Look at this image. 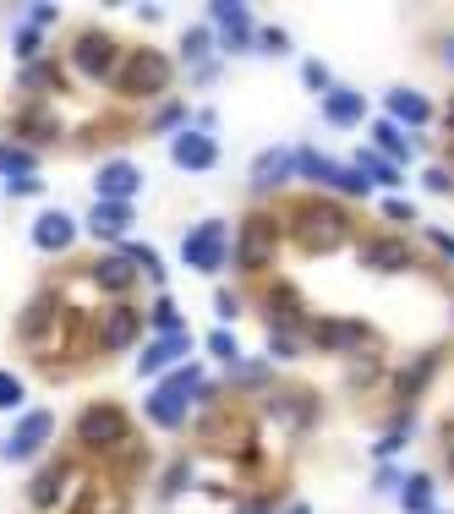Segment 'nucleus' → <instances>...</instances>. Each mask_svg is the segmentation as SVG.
<instances>
[{
    "label": "nucleus",
    "instance_id": "f8f14e48",
    "mask_svg": "<svg viewBox=\"0 0 454 514\" xmlns=\"http://www.w3.org/2000/svg\"><path fill=\"white\" fill-rule=\"evenodd\" d=\"M170 159H176L181 170H214L219 148H214V137H208V132H181L176 148H170Z\"/></svg>",
    "mask_w": 454,
    "mask_h": 514
},
{
    "label": "nucleus",
    "instance_id": "423d86ee",
    "mask_svg": "<svg viewBox=\"0 0 454 514\" xmlns=\"http://www.w3.org/2000/svg\"><path fill=\"white\" fill-rule=\"evenodd\" d=\"M126 432V416L115 411V405H88L83 422H77V438L88 443V449H110V443H121Z\"/></svg>",
    "mask_w": 454,
    "mask_h": 514
},
{
    "label": "nucleus",
    "instance_id": "a211bd4d",
    "mask_svg": "<svg viewBox=\"0 0 454 514\" xmlns=\"http://www.w3.org/2000/svg\"><path fill=\"white\" fill-rule=\"evenodd\" d=\"M389 110H394V121H411V126H422L427 115H433V104H427L416 88H394V93H389Z\"/></svg>",
    "mask_w": 454,
    "mask_h": 514
},
{
    "label": "nucleus",
    "instance_id": "c85d7f7f",
    "mask_svg": "<svg viewBox=\"0 0 454 514\" xmlns=\"http://www.w3.org/2000/svg\"><path fill=\"white\" fill-rule=\"evenodd\" d=\"M362 170L372 175V181H383V186H394V181H400V175H394V165H383L378 154H362Z\"/></svg>",
    "mask_w": 454,
    "mask_h": 514
},
{
    "label": "nucleus",
    "instance_id": "ea45409f",
    "mask_svg": "<svg viewBox=\"0 0 454 514\" xmlns=\"http://www.w3.org/2000/svg\"><path fill=\"white\" fill-rule=\"evenodd\" d=\"M11 192H17V197H33V192H39V181H33V175H22V181H11Z\"/></svg>",
    "mask_w": 454,
    "mask_h": 514
},
{
    "label": "nucleus",
    "instance_id": "cd10ccee",
    "mask_svg": "<svg viewBox=\"0 0 454 514\" xmlns=\"http://www.w3.org/2000/svg\"><path fill=\"white\" fill-rule=\"evenodd\" d=\"M154 329L165 334V340H170V334H181V318H176V307H170V301H159V307H154Z\"/></svg>",
    "mask_w": 454,
    "mask_h": 514
},
{
    "label": "nucleus",
    "instance_id": "4468645a",
    "mask_svg": "<svg viewBox=\"0 0 454 514\" xmlns=\"http://www.w3.org/2000/svg\"><path fill=\"white\" fill-rule=\"evenodd\" d=\"M362 93H351V88H329L323 93V121L329 126H356L362 121Z\"/></svg>",
    "mask_w": 454,
    "mask_h": 514
},
{
    "label": "nucleus",
    "instance_id": "c9c22d12",
    "mask_svg": "<svg viewBox=\"0 0 454 514\" xmlns=\"http://www.w3.org/2000/svg\"><path fill=\"white\" fill-rule=\"evenodd\" d=\"M33 50H39V33H33V28H17V55H33Z\"/></svg>",
    "mask_w": 454,
    "mask_h": 514
},
{
    "label": "nucleus",
    "instance_id": "0eeeda50",
    "mask_svg": "<svg viewBox=\"0 0 454 514\" xmlns=\"http://www.w3.org/2000/svg\"><path fill=\"white\" fill-rule=\"evenodd\" d=\"M50 432H55V416L50 411H28L17 422V432L6 438V460H28V454H39L44 443H50Z\"/></svg>",
    "mask_w": 454,
    "mask_h": 514
},
{
    "label": "nucleus",
    "instance_id": "1a4fd4ad",
    "mask_svg": "<svg viewBox=\"0 0 454 514\" xmlns=\"http://www.w3.org/2000/svg\"><path fill=\"white\" fill-rule=\"evenodd\" d=\"M72 61L83 66L88 77H110V61H115V39H110V33H99V28H93V33H83V39L72 44Z\"/></svg>",
    "mask_w": 454,
    "mask_h": 514
},
{
    "label": "nucleus",
    "instance_id": "473e14b6",
    "mask_svg": "<svg viewBox=\"0 0 454 514\" xmlns=\"http://www.w3.org/2000/svg\"><path fill=\"white\" fill-rule=\"evenodd\" d=\"M181 50H186V55H192V61H197V55L208 50V33H203V28H192V33H186V39H181Z\"/></svg>",
    "mask_w": 454,
    "mask_h": 514
},
{
    "label": "nucleus",
    "instance_id": "aec40b11",
    "mask_svg": "<svg viewBox=\"0 0 454 514\" xmlns=\"http://www.w3.org/2000/svg\"><path fill=\"white\" fill-rule=\"evenodd\" d=\"M362 340H367V329H362V323H351V318H340V323H318V345L345 350V345H362Z\"/></svg>",
    "mask_w": 454,
    "mask_h": 514
},
{
    "label": "nucleus",
    "instance_id": "79ce46f5",
    "mask_svg": "<svg viewBox=\"0 0 454 514\" xmlns=\"http://www.w3.org/2000/svg\"><path fill=\"white\" fill-rule=\"evenodd\" d=\"M236 514H269V498H247V504H241Z\"/></svg>",
    "mask_w": 454,
    "mask_h": 514
},
{
    "label": "nucleus",
    "instance_id": "4c0bfd02",
    "mask_svg": "<svg viewBox=\"0 0 454 514\" xmlns=\"http://www.w3.org/2000/svg\"><path fill=\"white\" fill-rule=\"evenodd\" d=\"M28 17H33V28H50V22H55V17H61V11H55V6H33V11H28Z\"/></svg>",
    "mask_w": 454,
    "mask_h": 514
},
{
    "label": "nucleus",
    "instance_id": "f03ea898",
    "mask_svg": "<svg viewBox=\"0 0 454 514\" xmlns=\"http://www.w3.org/2000/svg\"><path fill=\"white\" fill-rule=\"evenodd\" d=\"M197 367H181L170 383H159L154 394H148V422H159V427H170L176 432L186 422V400H192V389H197Z\"/></svg>",
    "mask_w": 454,
    "mask_h": 514
},
{
    "label": "nucleus",
    "instance_id": "2f4dec72",
    "mask_svg": "<svg viewBox=\"0 0 454 514\" xmlns=\"http://www.w3.org/2000/svg\"><path fill=\"white\" fill-rule=\"evenodd\" d=\"M181 115H186V104H165V110L154 115V132H170V126H181Z\"/></svg>",
    "mask_w": 454,
    "mask_h": 514
},
{
    "label": "nucleus",
    "instance_id": "f704fd0d",
    "mask_svg": "<svg viewBox=\"0 0 454 514\" xmlns=\"http://www.w3.org/2000/svg\"><path fill=\"white\" fill-rule=\"evenodd\" d=\"M263 378H269V372H263L258 361H247V367L236 361V383H263Z\"/></svg>",
    "mask_w": 454,
    "mask_h": 514
},
{
    "label": "nucleus",
    "instance_id": "bb28decb",
    "mask_svg": "<svg viewBox=\"0 0 454 514\" xmlns=\"http://www.w3.org/2000/svg\"><path fill=\"white\" fill-rule=\"evenodd\" d=\"M0 170H11L22 181V175H33V154L28 148H0Z\"/></svg>",
    "mask_w": 454,
    "mask_h": 514
},
{
    "label": "nucleus",
    "instance_id": "39448f33",
    "mask_svg": "<svg viewBox=\"0 0 454 514\" xmlns=\"http://www.w3.org/2000/svg\"><path fill=\"white\" fill-rule=\"evenodd\" d=\"M274 252H279V225L269 214H252L247 225H241V241H236L241 268H269Z\"/></svg>",
    "mask_w": 454,
    "mask_h": 514
},
{
    "label": "nucleus",
    "instance_id": "a19ab883",
    "mask_svg": "<svg viewBox=\"0 0 454 514\" xmlns=\"http://www.w3.org/2000/svg\"><path fill=\"white\" fill-rule=\"evenodd\" d=\"M285 44H290L285 33H263V50H269V55H279V50H285Z\"/></svg>",
    "mask_w": 454,
    "mask_h": 514
},
{
    "label": "nucleus",
    "instance_id": "a878e982",
    "mask_svg": "<svg viewBox=\"0 0 454 514\" xmlns=\"http://www.w3.org/2000/svg\"><path fill=\"white\" fill-rule=\"evenodd\" d=\"M126 257H132V268H143L154 285L165 279V263H159V252H148V247H126Z\"/></svg>",
    "mask_w": 454,
    "mask_h": 514
},
{
    "label": "nucleus",
    "instance_id": "e433bc0d",
    "mask_svg": "<svg viewBox=\"0 0 454 514\" xmlns=\"http://www.w3.org/2000/svg\"><path fill=\"white\" fill-rule=\"evenodd\" d=\"M427 186H433V192H454V175L449 170H427Z\"/></svg>",
    "mask_w": 454,
    "mask_h": 514
},
{
    "label": "nucleus",
    "instance_id": "72a5a7b5",
    "mask_svg": "<svg viewBox=\"0 0 454 514\" xmlns=\"http://www.w3.org/2000/svg\"><path fill=\"white\" fill-rule=\"evenodd\" d=\"M208 350H214L219 361H236V340H230V334H214V340H208Z\"/></svg>",
    "mask_w": 454,
    "mask_h": 514
},
{
    "label": "nucleus",
    "instance_id": "5701e85b",
    "mask_svg": "<svg viewBox=\"0 0 454 514\" xmlns=\"http://www.w3.org/2000/svg\"><path fill=\"white\" fill-rule=\"evenodd\" d=\"M367 263L372 268H405V263H411V252H405L400 241H378V247H367Z\"/></svg>",
    "mask_w": 454,
    "mask_h": 514
},
{
    "label": "nucleus",
    "instance_id": "37998d69",
    "mask_svg": "<svg viewBox=\"0 0 454 514\" xmlns=\"http://www.w3.org/2000/svg\"><path fill=\"white\" fill-rule=\"evenodd\" d=\"M444 66H454V39H444Z\"/></svg>",
    "mask_w": 454,
    "mask_h": 514
},
{
    "label": "nucleus",
    "instance_id": "b1692460",
    "mask_svg": "<svg viewBox=\"0 0 454 514\" xmlns=\"http://www.w3.org/2000/svg\"><path fill=\"white\" fill-rule=\"evenodd\" d=\"M427 378H433V356H422V361H411V367H405L400 372V383H394V389H400V394H416V389H422V383Z\"/></svg>",
    "mask_w": 454,
    "mask_h": 514
},
{
    "label": "nucleus",
    "instance_id": "ddd939ff",
    "mask_svg": "<svg viewBox=\"0 0 454 514\" xmlns=\"http://www.w3.org/2000/svg\"><path fill=\"white\" fill-rule=\"evenodd\" d=\"M290 175H296V154H285V148H269V154L252 165V186H258V192H279Z\"/></svg>",
    "mask_w": 454,
    "mask_h": 514
},
{
    "label": "nucleus",
    "instance_id": "9d476101",
    "mask_svg": "<svg viewBox=\"0 0 454 514\" xmlns=\"http://www.w3.org/2000/svg\"><path fill=\"white\" fill-rule=\"evenodd\" d=\"M137 186H143L137 165H126V159H110V165L99 170V203H132Z\"/></svg>",
    "mask_w": 454,
    "mask_h": 514
},
{
    "label": "nucleus",
    "instance_id": "6ab92c4d",
    "mask_svg": "<svg viewBox=\"0 0 454 514\" xmlns=\"http://www.w3.org/2000/svg\"><path fill=\"white\" fill-rule=\"evenodd\" d=\"M214 22L225 28V50L247 44V6H214Z\"/></svg>",
    "mask_w": 454,
    "mask_h": 514
},
{
    "label": "nucleus",
    "instance_id": "4be33fe9",
    "mask_svg": "<svg viewBox=\"0 0 454 514\" xmlns=\"http://www.w3.org/2000/svg\"><path fill=\"white\" fill-rule=\"evenodd\" d=\"M400 509L405 514H433V482H427V476H411V482H405Z\"/></svg>",
    "mask_w": 454,
    "mask_h": 514
},
{
    "label": "nucleus",
    "instance_id": "c756f323",
    "mask_svg": "<svg viewBox=\"0 0 454 514\" xmlns=\"http://www.w3.org/2000/svg\"><path fill=\"white\" fill-rule=\"evenodd\" d=\"M17 400H22V383L11 378V372H0V411H11Z\"/></svg>",
    "mask_w": 454,
    "mask_h": 514
},
{
    "label": "nucleus",
    "instance_id": "7c9ffc66",
    "mask_svg": "<svg viewBox=\"0 0 454 514\" xmlns=\"http://www.w3.org/2000/svg\"><path fill=\"white\" fill-rule=\"evenodd\" d=\"M378 143H383V148H389V154H394V159H405V154H411V148H405V137H400V132H394V126H378Z\"/></svg>",
    "mask_w": 454,
    "mask_h": 514
},
{
    "label": "nucleus",
    "instance_id": "393cba45",
    "mask_svg": "<svg viewBox=\"0 0 454 514\" xmlns=\"http://www.w3.org/2000/svg\"><path fill=\"white\" fill-rule=\"evenodd\" d=\"M61 482H66L61 471H44L39 482H33V504H39V509H50V504H55V493H61Z\"/></svg>",
    "mask_w": 454,
    "mask_h": 514
},
{
    "label": "nucleus",
    "instance_id": "58836bf2",
    "mask_svg": "<svg viewBox=\"0 0 454 514\" xmlns=\"http://www.w3.org/2000/svg\"><path fill=\"white\" fill-rule=\"evenodd\" d=\"M301 77H307V88H329V72H323V66H307Z\"/></svg>",
    "mask_w": 454,
    "mask_h": 514
},
{
    "label": "nucleus",
    "instance_id": "7ed1b4c3",
    "mask_svg": "<svg viewBox=\"0 0 454 514\" xmlns=\"http://www.w3.org/2000/svg\"><path fill=\"white\" fill-rule=\"evenodd\" d=\"M290 236H301L307 247H340L345 241V214L329 203H301L290 219Z\"/></svg>",
    "mask_w": 454,
    "mask_h": 514
},
{
    "label": "nucleus",
    "instance_id": "9b49d317",
    "mask_svg": "<svg viewBox=\"0 0 454 514\" xmlns=\"http://www.w3.org/2000/svg\"><path fill=\"white\" fill-rule=\"evenodd\" d=\"M77 241V225L72 214H61V208H50V214H39V225H33V247L39 252H66Z\"/></svg>",
    "mask_w": 454,
    "mask_h": 514
},
{
    "label": "nucleus",
    "instance_id": "f3484780",
    "mask_svg": "<svg viewBox=\"0 0 454 514\" xmlns=\"http://www.w3.org/2000/svg\"><path fill=\"white\" fill-rule=\"evenodd\" d=\"M126 225H132V203H99L88 214V230H93V236H104V241L121 236Z\"/></svg>",
    "mask_w": 454,
    "mask_h": 514
},
{
    "label": "nucleus",
    "instance_id": "dca6fc26",
    "mask_svg": "<svg viewBox=\"0 0 454 514\" xmlns=\"http://www.w3.org/2000/svg\"><path fill=\"white\" fill-rule=\"evenodd\" d=\"M186 345H192L186 334H170V340L148 345V350H143V361H137V372H143V378H154V372H165L170 361H181V356H186Z\"/></svg>",
    "mask_w": 454,
    "mask_h": 514
},
{
    "label": "nucleus",
    "instance_id": "6e6552de",
    "mask_svg": "<svg viewBox=\"0 0 454 514\" xmlns=\"http://www.w3.org/2000/svg\"><path fill=\"white\" fill-rule=\"evenodd\" d=\"M296 170H307L312 181H329V186H340V192H351V197H362V192H367V175H351V170L329 165V159H318L312 148H301V154H296Z\"/></svg>",
    "mask_w": 454,
    "mask_h": 514
},
{
    "label": "nucleus",
    "instance_id": "412c9836",
    "mask_svg": "<svg viewBox=\"0 0 454 514\" xmlns=\"http://www.w3.org/2000/svg\"><path fill=\"white\" fill-rule=\"evenodd\" d=\"M93 279H99L104 290H126V285H132V257H99Z\"/></svg>",
    "mask_w": 454,
    "mask_h": 514
},
{
    "label": "nucleus",
    "instance_id": "f257e3e1",
    "mask_svg": "<svg viewBox=\"0 0 454 514\" xmlns=\"http://www.w3.org/2000/svg\"><path fill=\"white\" fill-rule=\"evenodd\" d=\"M165 83H170V61L154 50H137L115 66V88H121L126 99H148V93H159Z\"/></svg>",
    "mask_w": 454,
    "mask_h": 514
},
{
    "label": "nucleus",
    "instance_id": "2eb2a0df",
    "mask_svg": "<svg viewBox=\"0 0 454 514\" xmlns=\"http://www.w3.org/2000/svg\"><path fill=\"white\" fill-rule=\"evenodd\" d=\"M132 340H137V318L126 307H115V312H104V318H99V345L104 350H121Z\"/></svg>",
    "mask_w": 454,
    "mask_h": 514
},
{
    "label": "nucleus",
    "instance_id": "c03bdc74",
    "mask_svg": "<svg viewBox=\"0 0 454 514\" xmlns=\"http://www.w3.org/2000/svg\"><path fill=\"white\" fill-rule=\"evenodd\" d=\"M449 132H454V110H449Z\"/></svg>",
    "mask_w": 454,
    "mask_h": 514
},
{
    "label": "nucleus",
    "instance_id": "20e7f679",
    "mask_svg": "<svg viewBox=\"0 0 454 514\" xmlns=\"http://www.w3.org/2000/svg\"><path fill=\"white\" fill-rule=\"evenodd\" d=\"M225 219H208V225H197L192 236L181 241V257L192 268H203V274H219V268H225Z\"/></svg>",
    "mask_w": 454,
    "mask_h": 514
}]
</instances>
